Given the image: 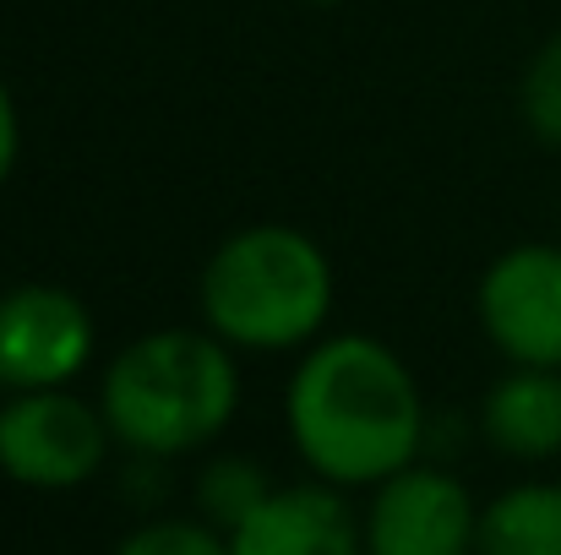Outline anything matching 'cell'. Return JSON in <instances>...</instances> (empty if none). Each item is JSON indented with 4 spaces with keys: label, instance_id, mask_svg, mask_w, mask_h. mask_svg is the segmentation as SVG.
I'll list each match as a JSON object with an SVG mask.
<instances>
[{
    "label": "cell",
    "instance_id": "6da1fadb",
    "mask_svg": "<svg viewBox=\"0 0 561 555\" xmlns=\"http://www.w3.org/2000/svg\"><path fill=\"white\" fill-rule=\"evenodd\" d=\"M289 441L328 485H381L420 463L425 397L414 370L371 333L317 338L289 375Z\"/></svg>",
    "mask_w": 561,
    "mask_h": 555
},
{
    "label": "cell",
    "instance_id": "7a4b0ae2",
    "mask_svg": "<svg viewBox=\"0 0 561 555\" xmlns=\"http://www.w3.org/2000/svg\"><path fill=\"white\" fill-rule=\"evenodd\" d=\"M99 408L121 447L181 458L218 441L240 408L234 349L213 327H159L131 338L99 381Z\"/></svg>",
    "mask_w": 561,
    "mask_h": 555
},
{
    "label": "cell",
    "instance_id": "3957f363",
    "mask_svg": "<svg viewBox=\"0 0 561 555\" xmlns=\"http://www.w3.org/2000/svg\"><path fill=\"white\" fill-rule=\"evenodd\" d=\"M333 262L295 223L234 229L202 267V322L234 355L311 349L333 316Z\"/></svg>",
    "mask_w": 561,
    "mask_h": 555
},
{
    "label": "cell",
    "instance_id": "277c9868",
    "mask_svg": "<svg viewBox=\"0 0 561 555\" xmlns=\"http://www.w3.org/2000/svg\"><path fill=\"white\" fill-rule=\"evenodd\" d=\"M110 419L71 386L11 392L0 403V474L33 490H77L110 458Z\"/></svg>",
    "mask_w": 561,
    "mask_h": 555
},
{
    "label": "cell",
    "instance_id": "5b68a950",
    "mask_svg": "<svg viewBox=\"0 0 561 555\" xmlns=\"http://www.w3.org/2000/svg\"><path fill=\"white\" fill-rule=\"evenodd\" d=\"M474 316L507 366L561 370V245L524 240L491 256L474 284Z\"/></svg>",
    "mask_w": 561,
    "mask_h": 555
},
{
    "label": "cell",
    "instance_id": "8992f818",
    "mask_svg": "<svg viewBox=\"0 0 561 555\" xmlns=\"http://www.w3.org/2000/svg\"><path fill=\"white\" fill-rule=\"evenodd\" d=\"M99 349V327L82 294L66 284H11L0 294V386L38 392L71 386Z\"/></svg>",
    "mask_w": 561,
    "mask_h": 555
},
{
    "label": "cell",
    "instance_id": "52a82bcc",
    "mask_svg": "<svg viewBox=\"0 0 561 555\" xmlns=\"http://www.w3.org/2000/svg\"><path fill=\"white\" fill-rule=\"evenodd\" d=\"M480 507L447 469L409 463L381 479L366 512V555H474Z\"/></svg>",
    "mask_w": 561,
    "mask_h": 555
},
{
    "label": "cell",
    "instance_id": "ba28073f",
    "mask_svg": "<svg viewBox=\"0 0 561 555\" xmlns=\"http://www.w3.org/2000/svg\"><path fill=\"white\" fill-rule=\"evenodd\" d=\"M366 523H355L339 485H289L273 490L234 534L229 555H360Z\"/></svg>",
    "mask_w": 561,
    "mask_h": 555
},
{
    "label": "cell",
    "instance_id": "9c48e42d",
    "mask_svg": "<svg viewBox=\"0 0 561 555\" xmlns=\"http://www.w3.org/2000/svg\"><path fill=\"white\" fill-rule=\"evenodd\" d=\"M480 430L513 463L561 458V370L507 366L480 403Z\"/></svg>",
    "mask_w": 561,
    "mask_h": 555
},
{
    "label": "cell",
    "instance_id": "30bf717a",
    "mask_svg": "<svg viewBox=\"0 0 561 555\" xmlns=\"http://www.w3.org/2000/svg\"><path fill=\"white\" fill-rule=\"evenodd\" d=\"M474 555H561V485L529 479L480 507Z\"/></svg>",
    "mask_w": 561,
    "mask_h": 555
},
{
    "label": "cell",
    "instance_id": "8fae6325",
    "mask_svg": "<svg viewBox=\"0 0 561 555\" xmlns=\"http://www.w3.org/2000/svg\"><path fill=\"white\" fill-rule=\"evenodd\" d=\"M267 496H273V485L262 479V469H256L251 458H213V463L202 469V485H196L202 518H207L218 534H234Z\"/></svg>",
    "mask_w": 561,
    "mask_h": 555
},
{
    "label": "cell",
    "instance_id": "7c38bea8",
    "mask_svg": "<svg viewBox=\"0 0 561 555\" xmlns=\"http://www.w3.org/2000/svg\"><path fill=\"white\" fill-rule=\"evenodd\" d=\"M518 120L524 131L561 153V27L551 38H540V49L524 60V77H518Z\"/></svg>",
    "mask_w": 561,
    "mask_h": 555
},
{
    "label": "cell",
    "instance_id": "4fadbf2b",
    "mask_svg": "<svg viewBox=\"0 0 561 555\" xmlns=\"http://www.w3.org/2000/svg\"><path fill=\"white\" fill-rule=\"evenodd\" d=\"M115 555H229V534H218L207 518L202 523L164 518V523H142L137 534H126Z\"/></svg>",
    "mask_w": 561,
    "mask_h": 555
},
{
    "label": "cell",
    "instance_id": "5bb4252c",
    "mask_svg": "<svg viewBox=\"0 0 561 555\" xmlns=\"http://www.w3.org/2000/svg\"><path fill=\"white\" fill-rule=\"evenodd\" d=\"M16 159H22V115H16L11 88L0 82V190H5V181H11Z\"/></svg>",
    "mask_w": 561,
    "mask_h": 555
},
{
    "label": "cell",
    "instance_id": "9a60e30c",
    "mask_svg": "<svg viewBox=\"0 0 561 555\" xmlns=\"http://www.w3.org/2000/svg\"><path fill=\"white\" fill-rule=\"evenodd\" d=\"M317 5H344V0H317Z\"/></svg>",
    "mask_w": 561,
    "mask_h": 555
}]
</instances>
